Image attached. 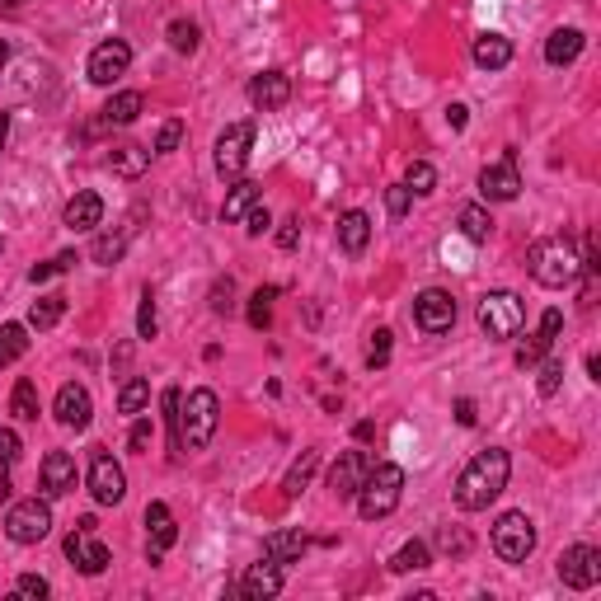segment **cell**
<instances>
[{
	"mask_svg": "<svg viewBox=\"0 0 601 601\" xmlns=\"http://www.w3.org/2000/svg\"><path fill=\"white\" fill-rule=\"evenodd\" d=\"M47 531H52V508H47L43 498H24L5 517V536L15 540V545H38V540H47Z\"/></svg>",
	"mask_w": 601,
	"mask_h": 601,
	"instance_id": "7",
	"label": "cell"
},
{
	"mask_svg": "<svg viewBox=\"0 0 601 601\" xmlns=\"http://www.w3.org/2000/svg\"><path fill=\"white\" fill-rule=\"evenodd\" d=\"M15 592H19V597H47L52 587H47V578H38V573H19Z\"/></svg>",
	"mask_w": 601,
	"mask_h": 601,
	"instance_id": "51",
	"label": "cell"
},
{
	"mask_svg": "<svg viewBox=\"0 0 601 601\" xmlns=\"http://www.w3.org/2000/svg\"><path fill=\"white\" fill-rule=\"evenodd\" d=\"M278 245H282V249H296V245H301V221H282Z\"/></svg>",
	"mask_w": 601,
	"mask_h": 601,
	"instance_id": "53",
	"label": "cell"
},
{
	"mask_svg": "<svg viewBox=\"0 0 601 601\" xmlns=\"http://www.w3.org/2000/svg\"><path fill=\"white\" fill-rule=\"evenodd\" d=\"M390 339H395L390 329H376V334H371V343H367V367H371V371L386 367V362H390Z\"/></svg>",
	"mask_w": 601,
	"mask_h": 601,
	"instance_id": "42",
	"label": "cell"
},
{
	"mask_svg": "<svg viewBox=\"0 0 601 601\" xmlns=\"http://www.w3.org/2000/svg\"><path fill=\"white\" fill-rule=\"evenodd\" d=\"M66 559H71L80 573H90V578L108 569V545L104 540H94V517H85V522L66 536Z\"/></svg>",
	"mask_w": 601,
	"mask_h": 601,
	"instance_id": "11",
	"label": "cell"
},
{
	"mask_svg": "<svg viewBox=\"0 0 601 601\" xmlns=\"http://www.w3.org/2000/svg\"><path fill=\"white\" fill-rule=\"evenodd\" d=\"M66 315V296H38L29 310V329H52Z\"/></svg>",
	"mask_w": 601,
	"mask_h": 601,
	"instance_id": "34",
	"label": "cell"
},
{
	"mask_svg": "<svg viewBox=\"0 0 601 601\" xmlns=\"http://www.w3.org/2000/svg\"><path fill=\"white\" fill-rule=\"evenodd\" d=\"M19 461V432L15 428H0V465Z\"/></svg>",
	"mask_w": 601,
	"mask_h": 601,
	"instance_id": "52",
	"label": "cell"
},
{
	"mask_svg": "<svg viewBox=\"0 0 601 601\" xmlns=\"http://www.w3.org/2000/svg\"><path fill=\"white\" fill-rule=\"evenodd\" d=\"M29 353V324H0V367Z\"/></svg>",
	"mask_w": 601,
	"mask_h": 601,
	"instance_id": "30",
	"label": "cell"
},
{
	"mask_svg": "<svg viewBox=\"0 0 601 601\" xmlns=\"http://www.w3.org/2000/svg\"><path fill=\"white\" fill-rule=\"evenodd\" d=\"M127 249V235H104V240H94V263H118Z\"/></svg>",
	"mask_w": 601,
	"mask_h": 601,
	"instance_id": "45",
	"label": "cell"
},
{
	"mask_svg": "<svg viewBox=\"0 0 601 601\" xmlns=\"http://www.w3.org/2000/svg\"><path fill=\"white\" fill-rule=\"evenodd\" d=\"M508 475H512L508 451H498V447L479 451L475 461L461 470V479H456V508L461 512H484L503 489H508Z\"/></svg>",
	"mask_w": 601,
	"mask_h": 601,
	"instance_id": "1",
	"label": "cell"
},
{
	"mask_svg": "<svg viewBox=\"0 0 601 601\" xmlns=\"http://www.w3.org/2000/svg\"><path fill=\"white\" fill-rule=\"evenodd\" d=\"M432 555H428V545L423 540H409V545H400V555L390 559V573H418V569H428Z\"/></svg>",
	"mask_w": 601,
	"mask_h": 601,
	"instance_id": "35",
	"label": "cell"
},
{
	"mask_svg": "<svg viewBox=\"0 0 601 601\" xmlns=\"http://www.w3.org/2000/svg\"><path fill=\"white\" fill-rule=\"evenodd\" d=\"M231 296H235V282H231V278H221V282L212 287V310H216V315H231V306H235Z\"/></svg>",
	"mask_w": 601,
	"mask_h": 601,
	"instance_id": "49",
	"label": "cell"
},
{
	"mask_svg": "<svg viewBox=\"0 0 601 601\" xmlns=\"http://www.w3.org/2000/svg\"><path fill=\"white\" fill-rule=\"evenodd\" d=\"M165 38H170V47H174V52H184V57H188V52H198V38H202V29H198V24H193V19H174V24H170V33H165Z\"/></svg>",
	"mask_w": 601,
	"mask_h": 601,
	"instance_id": "38",
	"label": "cell"
},
{
	"mask_svg": "<svg viewBox=\"0 0 601 601\" xmlns=\"http://www.w3.org/2000/svg\"><path fill=\"white\" fill-rule=\"evenodd\" d=\"M179 141H184V123H179V118H170V123L160 127V137H155V151L170 155V151H179Z\"/></svg>",
	"mask_w": 601,
	"mask_h": 601,
	"instance_id": "47",
	"label": "cell"
},
{
	"mask_svg": "<svg viewBox=\"0 0 601 601\" xmlns=\"http://www.w3.org/2000/svg\"><path fill=\"white\" fill-rule=\"evenodd\" d=\"M216 418H221L216 390H188V400H179V451L207 447L216 437Z\"/></svg>",
	"mask_w": 601,
	"mask_h": 601,
	"instance_id": "3",
	"label": "cell"
},
{
	"mask_svg": "<svg viewBox=\"0 0 601 601\" xmlns=\"http://www.w3.org/2000/svg\"><path fill=\"white\" fill-rule=\"evenodd\" d=\"M437 550H442V555H470V536H465L461 526H442V531H437Z\"/></svg>",
	"mask_w": 601,
	"mask_h": 601,
	"instance_id": "40",
	"label": "cell"
},
{
	"mask_svg": "<svg viewBox=\"0 0 601 601\" xmlns=\"http://www.w3.org/2000/svg\"><path fill=\"white\" fill-rule=\"evenodd\" d=\"M367 470H371L367 451H343L339 461H334V470H329V489H334L339 498H357V489H362Z\"/></svg>",
	"mask_w": 601,
	"mask_h": 601,
	"instance_id": "16",
	"label": "cell"
},
{
	"mask_svg": "<svg viewBox=\"0 0 601 601\" xmlns=\"http://www.w3.org/2000/svg\"><path fill=\"white\" fill-rule=\"evenodd\" d=\"M90 494H94V503H104V508H113V503L127 498L123 465L113 461L104 447H94V456H90Z\"/></svg>",
	"mask_w": 601,
	"mask_h": 601,
	"instance_id": "10",
	"label": "cell"
},
{
	"mask_svg": "<svg viewBox=\"0 0 601 601\" xmlns=\"http://www.w3.org/2000/svg\"><path fill=\"white\" fill-rule=\"evenodd\" d=\"M76 254L66 249V254H57L52 263H38V268H29V282H47V278H57V273H66V268H76Z\"/></svg>",
	"mask_w": 601,
	"mask_h": 601,
	"instance_id": "41",
	"label": "cell"
},
{
	"mask_svg": "<svg viewBox=\"0 0 601 601\" xmlns=\"http://www.w3.org/2000/svg\"><path fill=\"white\" fill-rule=\"evenodd\" d=\"M151 400V381L146 376H132L123 390H118V414H141Z\"/></svg>",
	"mask_w": 601,
	"mask_h": 601,
	"instance_id": "36",
	"label": "cell"
},
{
	"mask_svg": "<svg viewBox=\"0 0 601 601\" xmlns=\"http://www.w3.org/2000/svg\"><path fill=\"white\" fill-rule=\"evenodd\" d=\"M409 202H414V193H409L404 184H390V188H386V207H390V216H404V212H409Z\"/></svg>",
	"mask_w": 601,
	"mask_h": 601,
	"instance_id": "50",
	"label": "cell"
},
{
	"mask_svg": "<svg viewBox=\"0 0 601 601\" xmlns=\"http://www.w3.org/2000/svg\"><path fill=\"white\" fill-rule=\"evenodd\" d=\"M559 386H564V362H540V381L536 390L550 400V395H559Z\"/></svg>",
	"mask_w": 601,
	"mask_h": 601,
	"instance_id": "43",
	"label": "cell"
},
{
	"mask_svg": "<svg viewBox=\"0 0 601 601\" xmlns=\"http://www.w3.org/2000/svg\"><path fill=\"white\" fill-rule=\"evenodd\" d=\"M310 550V540L301 531H273V536L263 540V559H273V564H296V559Z\"/></svg>",
	"mask_w": 601,
	"mask_h": 601,
	"instance_id": "24",
	"label": "cell"
},
{
	"mask_svg": "<svg viewBox=\"0 0 601 601\" xmlns=\"http://www.w3.org/2000/svg\"><path fill=\"white\" fill-rule=\"evenodd\" d=\"M155 442V423H151V414H137V423H132V437H127V447L132 451H146Z\"/></svg>",
	"mask_w": 601,
	"mask_h": 601,
	"instance_id": "46",
	"label": "cell"
},
{
	"mask_svg": "<svg viewBox=\"0 0 601 601\" xmlns=\"http://www.w3.org/2000/svg\"><path fill=\"white\" fill-rule=\"evenodd\" d=\"M555 573H559V583H564V587L587 592V587L601 583V550H597V545H569V550L559 555Z\"/></svg>",
	"mask_w": 601,
	"mask_h": 601,
	"instance_id": "8",
	"label": "cell"
},
{
	"mask_svg": "<svg viewBox=\"0 0 601 601\" xmlns=\"http://www.w3.org/2000/svg\"><path fill=\"white\" fill-rule=\"evenodd\" d=\"M240 221H245V235H254V240H259V235L268 231V226H273V216H268V207H259V202H254V207H249V212L240 216Z\"/></svg>",
	"mask_w": 601,
	"mask_h": 601,
	"instance_id": "48",
	"label": "cell"
},
{
	"mask_svg": "<svg viewBox=\"0 0 601 601\" xmlns=\"http://www.w3.org/2000/svg\"><path fill=\"white\" fill-rule=\"evenodd\" d=\"M146 165H151V151H146V146H113V155H108V170L123 174V179L146 174Z\"/></svg>",
	"mask_w": 601,
	"mask_h": 601,
	"instance_id": "29",
	"label": "cell"
},
{
	"mask_svg": "<svg viewBox=\"0 0 601 601\" xmlns=\"http://www.w3.org/2000/svg\"><path fill=\"white\" fill-rule=\"evenodd\" d=\"M240 592H245V597H254V601L278 597V592H282V569L273 564V559H263V564H249L245 578H240Z\"/></svg>",
	"mask_w": 601,
	"mask_h": 601,
	"instance_id": "22",
	"label": "cell"
},
{
	"mask_svg": "<svg viewBox=\"0 0 601 601\" xmlns=\"http://www.w3.org/2000/svg\"><path fill=\"white\" fill-rule=\"evenodd\" d=\"M461 235L470 245H484L494 235V216L484 212V207H461Z\"/></svg>",
	"mask_w": 601,
	"mask_h": 601,
	"instance_id": "32",
	"label": "cell"
},
{
	"mask_svg": "<svg viewBox=\"0 0 601 601\" xmlns=\"http://www.w3.org/2000/svg\"><path fill=\"white\" fill-rule=\"evenodd\" d=\"M43 498H62L76 489V456H66V451H47L43 456Z\"/></svg>",
	"mask_w": 601,
	"mask_h": 601,
	"instance_id": "17",
	"label": "cell"
},
{
	"mask_svg": "<svg viewBox=\"0 0 601 601\" xmlns=\"http://www.w3.org/2000/svg\"><path fill=\"white\" fill-rule=\"evenodd\" d=\"M587 47V38H583V29H555L550 38H545V62L550 66H569V62H578V52Z\"/></svg>",
	"mask_w": 601,
	"mask_h": 601,
	"instance_id": "25",
	"label": "cell"
},
{
	"mask_svg": "<svg viewBox=\"0 0 601 601\" xmlns=\"http://www.w3.org/2000/svg\"><path fill=\"white\" fill-rule=\"evenodd\" d=\"M249 146H254V123H231L216 137V174L221 179H240L249 165Z\"/></svg>",
	"mask_w": 601,
	"mask_h": 601,
	"instance_id": "9",
	"label": "cell"
},
{
	"mask_svg": "<svg viewBox=\"0 0 601 601\" xmlns=\"http://www.w3.org/2000/svg\"><path fill=\"white\" fill-rule=\"evenodd\" d=\"M273 301H278V287H259L249 296V324L254 329H268L273 324Z\"/></svg>",
	"mask_w": 601,
	"mask_h": 601,
	"instance_id": "37",
	"label": "cell"
},
{
	"mask_svg": "<svg viewBox=\"0 0 601 601\" xmlns=\"http://www.w3.org/2000/svg\"><path fill=\"white\" fill-rule=\"evenodd\" d=\"M127 66H132V47L123 43V38H108V43H99L90 52V80L94 85H113V80L127 76Z\"/></svg>",
	"mask_w": 601,
	"mask_h": 601,
	"instance_id": "14",
	"label": "cell"
},
{
	"mask_svg": "<svg viewBox=\"0 0 601 601\" xmlns=\"http://www.w3.org/2000/svg\"><path fill=\"white\" fill-rule=\"evenodd\" d=\"M15 5H24V0H0V10H15Z\"/></svg>",
	"mask_w": 601,
	"mask_h": 601,
	"instance_id": "59",
	"label": "cell"
},
{
	"mask_svg": "<svg viewBox=\"0 0 601 601\" xmlns=\"http://www.w3.org/2000/svg\"><path fill=\"white\" fill-rule=\"evenodd\" d=\"M5 137H10V113H0V151H5Z\"/></svg>",
	"mask_w": 601,
	"mask_h": 601,
	"instance_id": "56",
	"label": "cell"
},
{
	"mask_svg": "<svg viewBox=\"0 0 601 601\" xmlns=\"http://www.w3.org/2000/svg\"><path fill=\"white\" fill-rule=\"evenodd\" d=\"M141 108H146V99H141L137 90L113 94V99L104 104V123H108V127H127V123H137V118H141Z\"/></svg>",
	"mask_w": 601,
	"mask_h": 601,
	"instance_id": "27",
	"label": "cell"
},
{
	"mask_svg": "<svg viewBox=\"0 0 601 601\" xmlns=\"http://www.w3.org/2000/svg\"><path fill=\"white\" fill-rule=\"evenodd\" d=\"M254 202H259V184H254V179H235L226 202H221V221H240Z\"/></svg>",
	"mask_w": 601,
	"mask_h": 601,
	"instance_id": "28",
	"label": "cell"
},
{
	"mask_svg": "<svg viewBox=\"0 0 601 601\" xmlns=\"http://www.w3.org/2000/svg\"><path fill=\"white\" fill-rule=\"evenodd\" d=\"M292 99V80L282 76V71H259V76L249 80V104L259 108V113H273Z\"/></svg>",
	"mask_w": 601,
	"mask_h": 601,
	"instance_id": "18",
	"label": "cell"
},
{
	"mask_svg": "<svg viewBox=\"0 0 601 601\" xmlns=\"http://www.w3.org/2000/svg\"><path fill=\"white\" fill-rule=\"evenodd\" d=\"M536 550V522L526 512H503L494 522V555L503 564H526Z\"/></svg>",
	"mask_w": 601,
	"mask_h": 601,
	"instance_id": "6",
	"label": "cell"
},
{
	"mask_svg": "<svg viewBox=\"0 0 601 601\" xmlns=\"http://www.w3.org/2000/svg\"><path fill=\"white\" fill-rule=\"evenodd\" d=\"M5 498H10V479L0 475V503H5Z\"/></svg>",
	"mask_w": 601,
	"mask_h": 601,
	"instance_id": "57",
	"label": "cell"
},
{
	"mask_svg": "<svg viewBox=\"0 0 601 601\" xmlns=\"http://www.w3.org/2000/svg\"><path fill=\"white\" fill-rule=\"evenodd\" d=\"M62 221H66V231H94L104 221V198L99 193H76V198L66 202Z\"/></svg>",
	"mask_w": 601,
	"mask_h": 601,
	"instance_id": "23",
	"label": "cell"
},
{
	"mask_svg": "<svg viewBox=\"0 0 601 601\" xmlns=\"http://www.w3.org/2000/svg\"><path fill=\"white\" fill-rule=\"evenodd\" d=\"M404 188L423 198V193H432V188H437V170H432L428 160H414V165H409V174H404Z\"/></svg>",
	"mask_w": 601,
	"mask_h": 601,
	"instance_id": "39",
	"label": "cell"
},
{
	"mask_svg": "<svg viewBox=\"0 0 601 601\" xmlns=\"http://www.w3.org/2000/svg\"><path fill=\"white\" fill-rule=\"evenodd\" d=\"M479 193L489 202H512L522 193V174H517V151H503L498 165H484L479 170Z\"/></svg>",
	"mask_w": 601,
	"mask_h": 601,
	"instance_id": "13",
	"label": "cell"
},
{
	"mask_svg": "<svg viewBox=\"0 0 601 601\" xmlns=\"http://www.w3.org/2000/svg\"><path fill=\"white\" fill-rule=\"evenodd\" d=\"M174 540H179V531H174V512L165 508V503H151V508H146V555H151V564L170 550Z\"/></svg>",
	"mask_w": 601,
	"mask_h": 601,
	"instance_id": "19",
	"label": "cell"
},
{
	"mask_svg": "<svg viewBox=\"0 0 601 601\" xmlns=\"http://www.w3.org/2000/svg\"><path fill=\"white\" fill-rule=\"evenodd\" d=\"M526 268H531V278H536L540 287H550V292L569 287V282L583 273V268H578V249H573L569 235L536 240V245H531V254H526Z\"/></svg>",
	"mask_w": 601,
	"mask_h": 601,
	"instance_id": "2",
	"label": "cell"
},
{
	"mask_svg": "<svg viewBox=\"0 0 601 601\" xmlns=\"http://www.w3.org/2000/svg\"><path fill=\"white\" fill-rule=\"evenodd\" d=\"M367 240H371V216L367 212H343L339 216V249L343 254H362L367 249Z\"/></svg>",
	"mask_w": 601,
	"mask_h": 601,
	"instance_id": "26",
	"label": "cell"
},
{
	"mask_svg": "<svg viewBox=\"0 0 601 601\" xmlns=\"http://www.w3.org/2000/svg\"><path fill=\"white\" fill-rule=\"evenodd\" d=\"M155 329H160V320H155V296L151 287L141 292V310H137V334L141 339H155Z\"/></svg>",
	"mask_w": 601,
	"mask_h": 601,
	"instance_id": "44",
	"label": "cell"
},
{
	"mask_svg": "<svg viewBox=\"0 0 601 601\" xmlns=\"http://www.w3.org/2000/svg\"><path fill=\"white\" fill-rule=\"evenodd\" d=\"M470 57H475L479 71H503V66L512 62V38H503V33H494V29L475 33V43H470Z\"/></svg>",
	"mask_w": 601,
	"mask_h": 601,
	"instance_id": "21",
	"label": "cell"
},
{
	"mask_svg": "<svg viewBox=\"0 0 601 601\" xmlns=\"http://www.w3.org/2000/svg\"><path fill=\"white\" fill-rule=\"evenodd\" d=\"M400 494H404V470L400 465H371L367 479H362V489H357V512L367 517V522H381L390 512L400 508Z\"/></svg>",
	"mask_w": 601,
	"mask_h": 601,
	"instance_id": "4",
	"label": "cell"
},
{
	"mask_svg": "<svg viewBox=\"0 0 601 601\" xmlns=\"http://www.w3.org/2000/svg\"><path fill=\"white\" fill-rule=\"evenodd\" d=\"M475 400H456V423H461V428H475Z\"/></svg>",
	"mask_w": 601,
	"mask_h": 601,
	"instance_id": "54",
	"label": "cell"
},
{
	"mask_svg": "<svg viewBox=\"0 0 601 601\" xmlns=\"http://www.w3.org/2000/svg\"><path fill=\"white\" fill-rule=\"evenodd\" d=\"M475 320H479V329H484L489 339L503 343V339H517V334H522L526 306H522V296H517V292H484V296H479Z\"/></svg>",
	"mask_w": 601,
	"mask_h": 601,
	"instance_id": "5",
	"label": "cell"
},
{
	"mask_svg": "<svg viewBox=\"0 0 601 601\" xmlns=\"http://www.w3.org/2000/svg\"><path fill=\"white\" fill-rule=\"evenodd\" d=\"M465 118H470V108H465V104H451V108H447V123L456 127V132L465 127Z\"/></svg>",
	"mask_w": 601,
	"mask_h": 601,
	"instance_id": "55",
	"label": "cell"
},
{
	"mask_svg": "<svg viewBox=\"0 0 601 601\" xmlns=\"http://www.w3.org/2000/svg\"><path fill=\"white\" fill-rule=\"evenodd\" d=\"M10 414L24 418V423H33V418H38V386H33L29 376H19V381H15V395H10Z\"/></svg>",
	"mask_w": 601,
	"mask_h": 601,
	"instance_id": "33",
	"label": "cell"
},
{
	"mask_svg": "<svg viewBox=\"0 0 601 601\" xmlns=\"http://www.w3.org/2000/svg\"><path fill=\"white\" fill-rule=\"evenodd\" d=\"M559 329H564V315H559V310H545V320H540V329L522 343V348H517V367H536L540 357H545L550 348H555Z\"/></svg>",
	"mask_w": 601,
	"mask_h": 601,
	"instance_id": "20",
	"label": "cell"
},
{
	"mask_svg": "<svg viewBox=\"0 0 601 601\" xmlns=\"http://www.w3.org/2000/svg\"><path fill=\"white\" fill-rule=\"evenodd\" d=\"M52 414H57V423L62 428H90V418H94V400H90V390L80 386V381H66L62 390H57V404H52Z\"/></svg>",
	"mask_w": 601,
	"mask_h": 601,
	"instance_id": "15",
	"label": "cell"
},
{
	"mask_svg": "<svg viewBox=\"0 0 601 601\" xmlns=\"http://www.w3.org/2000/svg\"><path fill=\"white\" fill-rule=\"evenodd\" d=\"M10 62V47H5V38H0V66Z\"/></svg>",
	"mask_w": 601,
	"mask_h": 601,
	"instance_id": "58",
	"label": "cell"
},
{
	"mask_svg": "<svg viewBox=\"0 0 601 601\" xmlns=\"http://www.w3.org/2000/svg\"><path fill=\"white\" fill-rule=\"evenodd\" d=\"M414 320H418V329L423 334H447L451 324H456V296L451 292H442V287H428V292H418V301H414Z\"/></svg>",
	"mask_w": 601,
	"mask_h": 601,
	"instance_id": "12",
	"label": "cell"
},
{
	"mask_svg": "<svg viewBox=\"0 0 601 601\" xmlns=\"http://www.w3.org/2000/svg\"><path fill=\"white\" fill-rule=\"evenodd\" d=\"M315 470H320V451H301V461H292V470H287V479H282V494L296 498L310 484Z\"/></svg>",
	"mask_w": 601,
	"mask_h": 601,
	"instance_id": "31",
	"label": "cell"
}]
</instances>
